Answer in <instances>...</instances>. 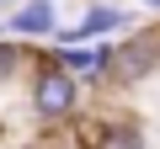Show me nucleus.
Segmentation results:
<instances>
[{
  "mask_svg": "<svg viewBox=\"0 0 160 149\" xmlns=\"http://www.w3.org/2000/svg\"><path fill=\"white\" fill-rule=\"evenodd\" d=\"M96 43H102V85L133 91L149 74H160V32L133 27L123 37H96Z\"/></svg>",
  "mask_w": 160,
  "mask_h": 149,
  "instance_id": "obj_2",
  "label": "nucleus"
},
{
  "mask_svg": "<svg viewBox=\"0 0 160 149\" xmlns=\"http://www.w3.org/2000/svg\"><path fill=\"white\" fill-rule=\"evenodd\" d=\"M0 6H6V0H0Z\"/></svg>",
  "mask_w": 160,
  "mask_h": 149,
  "instance_id": "obj_9",
  "label": "nucleus"
},
{
  "mask_svg": "<svg viewBox=\"0 0 160 149\" xmlns=\"http://www.w3.org/2000/svg\"><path fill=\"white\" fill-rule=\"evenodd\" d=\"M0 37H6V22H0Z\"/></svg>",
  "mask_w": 160,
  "mask_h": 149,
  "instance_id": "obj_8",
  "label": "nucleus"
},
{
  "mask_svg": "<svg viewBox=\"0 0 160 149\" xmlns=\"http://www.w3.org/2000/svg\"><path fill=\"white\" fill-rule=\"evenodd\" d=\"M80 144L86 149H144V128L133 117H102Z\"/></svg>",
  "mask_w": 160,
  "mask_h": 149,
  "instance_id": "obj_5",
  "label": "nucleus"
},
{
  "mask_svg": "<svg viewBox=\"0 0 160 149\" xmlns=\"http://www.w3.org/2000/svg\"><path fill=\"white\" fill-rule=\"evenodd\" d=\"M118 32H133V11L112 6V0H96V6L80 16V22L59 27V37H53V43H96V37H118Z\"/></svg>",
  "mask_w": 160,
  "mask_h": 149,
  "instance_id": "obj_3",
  "label": "nucleus"
},
{
  "mask_svg": "<svg viewBox=\"0 0 160 149\" xmlns=\"http://www.w3.org/2000/svg\"><path fill=\"white\" fill-rule=\"evenodd\" d=\"M80 101H86V80L69 69H59L48 59V48H32V74H27V107L38 123H69L80 117Z\"/></svg>",
  "mask_w": 160,
  "mask_h": 149,
  "instance_id": "obj_1",
  "label": "nucleus"
},
{
  "mask_svg": "<svg viewBox=\"0 0 160 149\" xmlns=\"http://www.w3.org/2000/svg\"><path fill=\"white\" fill-rule=\"evenodd\" d=\"M139 6H144V11H155V16H160V0H139Z\"/></svg>",
  "mask_w": 160,
  "mask_h": 149,
  "instance_id": "obj_7",
  "label": "nucleus"
},
{
  "mask_svg": "<svg viewBox=\"0 0 160 149\" xmlns=\"http://www.w3.org/2000/svg\"><path fill=\"white\" fill-rule=\"evenodd\" d=\"M27 53H32V43H22V37H0V80H11V74H22V64H27Z\"/></svg>",
  "mask_w": 160,
  "mask_h": 149,
  "instance_id": "obj_6",
  "label": "nucleus"
},
{
  "mask_svg": "<svg viewBox=\"0 0 160 149\" xmlns=\"http://www.w3.org/2000/svg\"><path fill=\"white\" fill-rule=\"evenodd\" d=\"M6 32L22 37V43H53L59 37V6L53 0H22L6 16Z\"/></svg>",
  "mask_w": 160,
  "mask_h": 149,
  "instance_id": "obj_4",
  "label": "nucleus"
}]
</instances>
